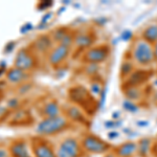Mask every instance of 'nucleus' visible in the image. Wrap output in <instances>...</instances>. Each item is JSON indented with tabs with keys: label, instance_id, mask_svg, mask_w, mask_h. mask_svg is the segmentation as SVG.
<instances>
[{
	"label": "nucleus",
	"instance_id": "ddd939ff",
	"mask_svg": "<svg viewBox=\"0 0 157 157\" xmlns=\"http://www.w3.org/2000/svg\"><path fill=\"white\" fill-rule=\"evenodd\" d=\"M113 153L116 157H134L137 154V143L129 140L115 147Z\"/></svg>",
	"mask_w": 157,
	"mask_h": 157
},
{
	"label": "nucleus",
	"instance_id": "aec40b11",
	"mask_svg": "<svg viewBox=\"0 0 157 157\" xmlns=\"http://www.w3.org/2000/svg\"><path fill=\"white\" fill-rule=\"evenodd\" d=\"M135 66L136 65L134 64L133 61L129 57H126L123 62H121L120 67V77L121 80H126L135 70Z\"/></svg>",
	"mask_w": 157,
	"mask_h": 157
},
{
	"label": "nucleus",
	"instance_id": "6e6552de",
	"mask_svg": "<svg viewBox=\"0 0 157 157\" xmlns=\"http://www.w3.org/2000/svg\"><path fill=\"white\" fill-rule=\"evenodd\" d=\"M70 50L71 48H69V47L58 44L47 55V62L52 67L58 68L68 59L70 55Z\"/></svg>",
	"mask_w": 157,
	"mask_h": 157
},
{
	"label": "nucleus",
	"instance_id": "7ed1b4c3",
	"mask_svg": "<svg viewBox=\"0 0 157 157\" xmlns=\"http://www.w3.org/2000/svg\"><path fill=\"white\" fill-rule=\"evenodd\" d=\"M68 98L73 105L78 106L86 113L88 110L95 111L98 109V103H95V98H93L89 90L82 85H75L68 90Z\"/></svg>",
	"mask_w": 157,
	"mask_h": 157
},
{
	"label": "nucleus",
	"instance_id": "9d476101",
	"mask_svg": "<svg viewBox=\"0 0 157 157\" xmlns=\"http://www.w3.org/2000/svg\"><path fill=\"white\" fill-rule=\"evenodd\" d=\"M97 37L91 32H80L75 34L73 45L78 50H87L93 46Z\"/></svg>",
	"mask_w": 157,
	"mask_h": 157
},
{
	"label": "nucleus",
	"instance_id": "72a5a7b5",
	"mask_svg": "<svg viewBox=\"0 0 157 157\" xmlns=\"http://www.w3.org/2000/svg\"><path fill=\"white\" fill-rule=\"evenodd\" d=\"M52 6V1H42L39 3V7L40 10H45V9H48L49 6Z\"/></svg>",
	"mask_w": 157,
	"mask_h": 157
},
{
	"label": "nucleus",
	"instance_id": "58836bf2",
	"mask_svg": "<svg viewBox=\"0 0 157 157\" xmlns=\"http://www.w3.org/2000/svg\"><path fill=\"white\" fill-rule=\"evenodd\" d=\"M153 52H154V59H155V63H157V42L153 44Z\"/></svg>",
	"mask_w": 157,
	"mask_h": 157
},
{
	"label": "nucleus",
	"instance_id": "6ab92c4d",
	"mask_svg": "<svg viewBox=\"0 0 157 157\" xmlns=\"http://www.w3.org/2000/svg\"><path fill=\"white\" fill-rule=\"evenodd\" d=\"M139 37L152 45L157 42V22L147 25L145 29L141 30Z\"/></svg>",
	"mask_w": 157,
	"mask_h": 157
},
{
	"label": "nucleus",
	"instance_id": "a19ab883",
	"mask_svg": "<svg viewBox=\"0 0 157 157\" xmlns=\"http://www.w3.org/2000/svg\"><path fill=\"white\" fill-rule=\"evenodd\" d=\"M124 133H129V132H131V129H124Z\"/></svg>",
	"mask_w": 157,
	"mask_h": 157
},
{
	"label": "nucleus",
	"instance_id": "bb28decb",
	"mask_svg": "<svg viewBox=\"0 0 157 157\" xmlns=\"http://www.w3.org/2000/svg\"><path fill=\"white\" fill-rule=\"evenodd\" d=\"M73 40H75V34H72L71 32H69L66 36L63 38L62 41H61L59 44L63 45V46H66V47L71 48V46L73 45Z\"/></svg>",
	"mask_w": 157,
	"mask_h": 157
},
{
	"label": "nucleus",
	"instance_id": "c756f323",
	"mask_svg": "<svg viewBox=\"0 0 157 157\" xmlns=\"http://www.w3.org/2000/svg\"><path fill=\"white\" fill-rule=\"evenodd\" d=\"M120 39L124 42H129V41H131V40L134 39V35L131 30L126 29V30H124V32H121Z\"/></svg>",
	"mask_w": 157,
	"mask_h": 157
},
{
	"label": "nucleus",
	"instance_id": "b1692460",
	"mask_svg": "<svg viewBox=\"0 0 157 157\" xmlns=\"http://www.w3.org/2000/svg\"><path fill=\"white\" fill-rule=\"evenodd\" d=\"M70 30L67 29V27H58V29H54L50 34V37H52V41L60 43L62 41V39L64 38L66 35L69 33Z\"/></svg>",
	"mask_w": 157,
	"mask_h": 157
},
{
	"label": "nucleus",
	"instance_id": "4468645a",
	"mask_svg": "<svg viewBox=\"0 0 157 157\" xmlns=\"http://www.w3.org/2000/svg\"><path fill=\"white\" fill-rule=\"evenodd\" d=\"M65 116L68 118L69 121H73V123L78 124H87V116H86L85 112L83 109L75 105H71L66 108L65 110Z\"/></svg>",
	"mask_w": 157,
	"mask_h": 157
},
{
	"label": "nucleus",
	"instance_id": "412c9836",
	"mask_svg": "<svg viewBox=\"0 0 157 157\" xmlns=\"http://www.w3.org/2000/svg\"><path fill=\"white\" fill-rule=\"evenodd\" d=\"M124 94L127 100L136 102V101L141 100V98H143V90L139 87H135V86H125L124 87Z\"/></svg>",
	"mask_w": 157,
	"mask_h": 157
},
{
	"label": "nucleus",
	"instance_id": "20e7f679",
	"mask_svg": "<svg viewBox=\"0 0 157 157\" xmlns=\"http://www.w3.org/2000/svg\"><path fill=\"white\" fill-rule=\"evenodd\" d=\"M81 146L85 154L92 155H104L112 150V146L103 138L94 134H85L81 139Z\"/></svg>",
	"mask_w": 157,
	"mask_h": 157
},
{
	"label": "nucleus",
	"instance_id": "37998d69",
	"mask_svg": "<svg viewBox=\"0 0 157 157\" xmlns=\"http://www.w3.org/2000/svg\"><path fill=\"white\" fill-rule=\"evenodd\" d=\"M4 72V68H2V67H0V75H2V73Z\"/></svg>",
	"mask_w": 157,
	"mask_h": 157
},
{
	"label": "nucleus",
	"instance_id": "423d86ee",
	"mask_svg": "<svg viewBox=\"0 0 157 157\" xmlns=\"http://www.w3.org/2000/svg\"><path fill=\"white\" fill-rule=\"evenodd\" d=\"M111 55V47L108 44H101L90 47L85 50L82 56V61L86 64H98L106 62Z\"/></svg>",
	"mask_w": 157,
	"mask_h": 157
},
{
	"label": "nucleus",
	"instance_id": "dca6fc26",
	"mask_svg": "<svg viewBox=\"0 0 157 157\" xmlns=\"http://www.w3.org/2000/svg\"><path fill=\"white\" fill-rule=\"evenodd\" d=\"M52 42L54 41H52L50 35H41V36L36 39L33 46H34L35 50L40 52V54L48 55L50 50L54 48L52 47Z\"/></svg>",
	"mask_w": 157,
	"mask_h": 157
},
{
	"label": "nucleus",
	"instance_id": "4be33fe9",
	"mask_svg": "<svg viewBox=\"0 0 157 157\" xmlns=\"http://www.w3.org/2000/svg\"><path fill=\"white\" fill-rule=\"evenodd\" d=\"M152 139L149 137H143L137 143V155L139 157H148L151 152Z\"/></svg>",
	"mask_w": 157,
	"mask_h": 157
},
{
	"label": "nucleus",
	"instance_id": "c9c22d12",
	"mask_svg": "<svg viewBox=\"0 0 157 157\" xmlns=\"http://www.w3.org/2000/svg\"><path fill=\"white\" fill-rule=\"evenodd\" d=\"M0 157H9V150L0 147Z\"/></svg>",
	"mask_w": 157,
	"mask_h": 157
},
{
	"label": "nucleus",
	"instance_id": "c85d7f7f",
	"mask_svg": "<svg viewBox=\"0 0 157 157\" xmlns=\"http://www.w3.org/2000/svg\"><path fill=\"white\" fill-rule=\"evenodd\" d=\"M121 124H123V121H106L105 123H104V127L106 129H110V130H114V129L121 127Z\"/></svg>",
	"mask_w": 157,
	"mask_h": 157
},
{
	"label": "nucleus",
	"instance_id": "cd10ccee",
	"mask_svg": "<svg viewBox=\"0 0 157 157\" xmlns=\"http://www.w3.org/2000/svg\"><path fill=\"white\" fill-rule=\"evenodd\" d=\"M107 91H108V87H104L103 91L101 92L100 97L98 98V109L102 110L105 106V103H106V98H107Z\"/></svg>",
	"mask_w": 157,
	"mask_h": 157
},
{
	"label": "nucleus",
	"instance_id": "a211bd4d",
	"mask_svg": "<svg viewBox=\"0 0 157 157\" xmlns=\"http://www.w3.org/2000/svg\"><path fill=\"white\" fill-rule=\"evenodd\" d=\"M10 118H11V121H9V125L26 126V125H29V124H30V118H33V117H30L29 111L17 110L16 112H14V116H13V117H10Z\"/></svg>",
	"mask_w": 157,
	"mask_h": 157
},
{
	"label": "nucleus",
	"instance_id": "393cba45",
	"mask_svg": "<svg viewBox=\"0 0 157 157\" xmlns=\"http://www.w3.org/2000/svg\"><path fill=\"white\" fill-rule=\"evenodd\" d=\"M121 107H123V109L126 112L133 113V114L134 113H137L139 111V106L135 102H132V101H130V100H127V98H125V100L123 101Z\"/></svg>",
	"mask_w": 157,
	"mask_h": 157
},
{
	"label": "nucleus",
	"instance_id": "f8f14e48",
	"mask_svg": "<svg viewBox=\"0 0 157 157\" xmlns=\"http://www.w3.org/2000/svg\"><path fill=\"white\" fill-rule=\"evenodd\" d=\"M9 153L12 157H33L27 143L22 139L13 141L9 148Z\"/></svg>",
	"mask_w": 157,
	"mask_h": 157
},
{
	"label": "nucleus",
	"instance_id": "a878e982",
	"mask_svg": "<svg viewBox=\"0 0 157 157\" xmlns=\"http://www.w3.org/2000/svg\"><path fill=\"white\" fill-rule=\"evenodd\" d=\"M84 73L86 75H88L89 78H95L98 77V72L101 70V65L98 64H86L84 67Z\"/></svg>",
	"mask_w": 157,
	"mask_h": 157
},
{
	"label": "nucleus",
	"instance_id": "ea45409f",
	"mask_svg": "<svg viewBox=\"0 0 157 157\" xmlns=\"http://www.w3.org/2000/svg\"><path fill=\"white\" fill-rule=\"evenodd\" d=\"M101 157H116V156L114 155V153H107V154H104V155Z\"/></svg>",
	"mask_w": 157,
	"mask_h": 157
},
{
	"label": "nucleus",
	"instance_id": "f03ea898",
	"mask_svg": "<svg viewBox=\"0 0 157 157\" xmlns=\"http://www.w3.org/2000/svg\"><path fill=\"white\" fill-rule=\"evenodd\" d=\"M70 127V121L64 115L45 117L37 124L36 132L40 137L55 136Z\"/></svg>",
	"mask_w": 157,
	"mask_h": 157
},
{
	"label": "nucleus",
	"instance_id": "5701e85b",
	"mask_svg": "<svg viewBox=\"0 0 157 157\" xmlns=\"http://www.w3.org/2000/svg\"><path fill=\"white\" fill-rule=\"evenodd\" d=\"M104 87H105V86H104L102 78L98 75V77L91 78L90 84H89V92L91 93V95H92L93 98H98L101 92L103 91Z\"/></svg>",
	"mask_w": 157,
	"mask_h": 157
},
{
	"label": "nucleus",
	"instance_id": "2eb2a0df",
	"mask_svg": "<svg viewBox=\"0 0 157 157\" xmlns=\"http://www.w3.org/2000/svg\"><path fill=\"white\" fill-rule=\"evenodd\" d=\"M40 113L43 116V118L55 117V116L62 115V110H61V107L59 103H58V101L49 100L43 104V106L40 109Z\"/></svg>",
	"mask_w": 157,
	"mask_h": 157
},
{
	"label": "nucleus",
	"instance_id": "f704fd0d",
	"mask_svg": "<svg viewBox=\"0 0 157 157\" xmlns=\"http://www.w3.org/2000/svg\"><path fill=\"white\" fill-rule=\"evenodd\" d=\"M149 124H150V123H149L148 121H136V125H137L138 127H141V128L148 127Z\"/></svg>",
	"mask_w": 157,
	"mask_h": 157
},
{
	"label": "nucleus",
	"instance_id": "f3484780",
	"mask_svg": "<svg viewBox=\"0 0 157 157\" xmlns=\"http://www.w3.org/2000/svg\"><path fill=\"white\" fill-rule=\"evenodd\" d=\"M30 77V73L23 71V70L19 69V68L13 67L7 69V71L6 73V78L12 84H20L22 82L27 81Z\"/></svg>",
	"mask_w": 157,
	"mask_h": 157
},
{
	"label": "nucleus",
	"instance_id": "7c9ffc66",
	"mask_svg": "<svg viewBox=\"0 0 157 157\" xmlns=\"http://www.w3.org/2000/svg\"><path fill=\"white\" fill-rule=\"evenodd\" d=\"M120 136V132L116 130H111L107 133V138L109 140H115L116 138H118Z\"/></svg>",
	"mask_w": 157,
	"mask_h": 157
},
{
	"label": "nucleus",
	"instance_id": "2f4dec72",
	"mask_svg": "<svg viewBox=\"0 0 157 157\" xmlns=\"http://www.w3.org/2000/svg\"><path fill=\"white\" fill-rule=\"evenodd\" d=\"M18 105H19V102L17 98H11V100L7 102V106H9L11 109H15V110H16L17 107H18Z\"/></svg>",
	"mask_w": 157,
	"mask_h": 157
},
{
	"label": "nucleus",
	"instance_id": "1a4fd4ad",
	"mask_svg": "<svg viewBox=\"0 0 157 157\" xmlns=\"http://www.w3.org/2000/svg\"><path fill=\"white\" fill-rule=\"evenodd\" d=\"M32 151L34 157H57L56 150L52 148L50 143L42 137H36L33 139Z\"/></svg>",
	"mask_w": 157,
	"mask_h": 157
},
{
	"label": "nucleus",
	"instance_id": "39448f33",
	"mask_svg": "<svg viewBox=\"0 0 157 157\" xmlns=\"http://www.w3.org/2000/svg\"><path fill=\"white\" fill-rule=\"evenodd\" d=\"M56 155L57 157H84L85 152L81 146V140L68 136L60 141L56 149Z\"/></svg>",
	"mask_w": 157,
	"mask_h": 157
},
{
	"label": "nucleus",
	"instance_id": "9b49d317",
	"mask_svg": "<svg viewBox=\"0 0 157 157\" xmlns=\"http://www.w3.org/2000/svg\"><path fill=\"white\" fill-rule=\"evenodd\" d=\"M152 72L149 71V70L135 69L126 80L123 81L124 87L125 86H135V87H139V86L145 84L147 81L150 78Z\"/></svg>",
	"mask_w": 157,
	"mask_h": 157
},
{
	"label": "nucleus",
	"instance_id": "4c0bfd02",
	"mask_svg": "<svg viewBox=\"0 0 157 157\" xmlns=\"http://www.w3.org/2000/svg\"><path fill=\"white\" fill-rule=\"evenodd\" d=\"M52 16V12H49V13H47L46 15H45L44 17H43V19H42V23H45V22H47L48 20L50 19V17Z\"/></svg>",
	"mask_w": 157,
	"mask_h": 157
},
{
	"label": "nucleus",
	"instance_id": "e433bc0d",
	"mask_svg": "<svg viewBox=\"0 0 157 157\" xmlns=\"http://www.w3.org/2000/svg\"><path fill=\"white\" fill-rule=\"evenodd\" d=\"M121 118V112L120 111H115L112 113V120L113 121H120Z\"/></svg>",
	"mask_w": 157,
	"mask_h": 157
},
{
	"label": "nucleus",
	"instance_id": "0eeeda50",
	"mask_svg": "<svg viewBox=\"0 0 157 157\" xmlns=\"http://www.w3.org/2000/svg\"><path fill=\"white\" fill-rule=\"evenodd\" d=\"M37 65V59L34 52L29 48H21L17 52L14 61V67L19 68L23 71L29 72Z\"/></svg>",
	"mask_w": 157,
	"mask_h": 157
},
{
	"label": "nucleus",
	"instance_id": "473e14b6",
	"mask_svg": "<svg viewBox=\"0 0 157 157\" xmlns=\"http://www.w3.org/2000/svg\"><path fill=\"white\" fill-rule=\"evenodd\" d=\"M94 22H95L97 24L100 25V26H103V25H105V24L108 22V19L106 18V17H100V18L95 19V20H94Z\"/></svg>",
	"mask_w": 157,
	"mask_h": 157
},
{
	"label": "nucleus",
	"instance_id": "79ce46f5",
	"mask_svg": "<svg viewBox=\"0 0 157 157\" xmlns=\"http://www.w3.org/2000/svg\"><path fill=\"white\" fill-rule=\"evenodd\" d=\"M153 85L155 86V87L157 88V78H155V80H154V82H153Z\"/></svg>",
	"mask_w": 157,
	"mask_h": 157
},
{
	"label": "nucleus",
	"instance_id": "f257e3e1",
	"mask_svg": "<svg viewBox=\"0 0 157 157\" xmlns=\"http://www.w3.org/2000/svg\"><path fill=\"white\" fill-rule=\"evenodd\" d=\"M127 57L130 58L135 65L141 67H149L155 63L153 45L146 42L140 37L133 39L130 50L127 52Z\"/></svg>",
	"mask_w": 157,
	"mask_h": 157
}]
</instances>
